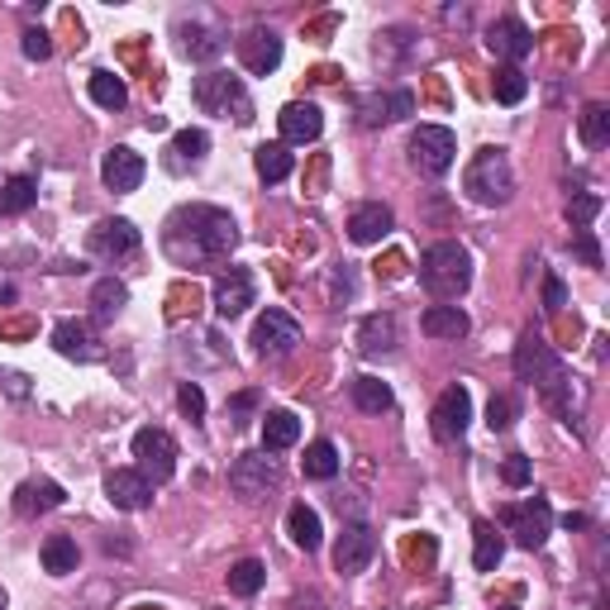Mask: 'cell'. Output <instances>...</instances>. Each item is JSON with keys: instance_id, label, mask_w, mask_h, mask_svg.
<instances>
[{"instance_id": "26", "label": "cell", "mask_w": 610, "mask_h": 610, "mask_svg": "<svg viewBox=\"0 0 610 610\" xmlns=\"http://www.w3.org/2000/svg\"><path fill=\"white\" fill-rule=\"evenodd\" d=\"M67 501V492L57 482H20L14 492V511L20 515H43V511H57Z\"/></svg>"}, {"instance_id": "44", "label": "cell", "mask_w": 610, "mask_h": 610, "mask_svg": "<svg viewBox=\"0 0 610 610\" xmlns=\"http://www.w3.org/2000/svg\"><path fill=\"white\" fill-rule=\"evenodd\" d=\"M486 424H492V434L511 430V424H515V401H511V396H492V406H486Z\"/></svg>"}, {"instance_id": "47", "label": "cell", "mask_w": 610, "mask_h": 610, "mask_svg": "<svg viewBox=\"0 0 610 610\" xmlns=\"http://www.w3.org/2000/svg\"><path fill=\"white\" fill-rule=\"evenodd\" d=\"M562 301H568L562 282L558 277H544V305H548V311H562Z\"/></svg>"}, {"instance_id": "51", "label": "cell", "mask_w": 610, "mask_h": 610, "mask_svg": "<svg viewBox=\"0 0 610 610\" xmlns=\"http://www.w3.org/2000/svg\"><path fill=\"white\" fill-rule=\"evenodd\" d=\"M0 610H6V591H0Z\"/></svg>"}, {"instance_id": "19", "label": "cell", "mask_w": 610, "mask_h": 610, "mask_svg": "<svg viewBox=\"0 0 610 610\" xmlns=\"http://www.w3.org/2000/svg\"><path fill=\"white\" fill-rule=\"evenodd\" d=\"M105 496H111V506H119V511H148L152 506V482L139 467H115L111 477H105Z\"/></svg>"}, {"instance_id": "16", "label": "cell", "mask_w": 610, "mask_h": 610, "mask_svg": "<svg viewBox=\"0 0 610 610\" xmlns=\"http://www.w3.org/2000/svg\"><path fill=\"white\" fill-rule=\"evenodd\" d=\"M144 172H148V162H144L134 148H125V144H115V148L101 158V181H105L111 191H119V196H125V191H139Z\"/></svg>"}, {"instance_id": "15", "label": "cell", "mask_w": 610, "mask_h": 610, "mask_svg": "<svg viewBox=\"0 0 610 610\" xmlns=\"http://www.w3.org/2000/svg\"><path fill=\"white\" fill-rule=\"evenodd\" d=\"M486 49H492V57H501L506 67H515L520 57L534 53V34L525 29V20H515V14H506V20H496L492 29H486Z\"/></svg>"}, {"instance_id": "3", "label": "cell", "mask_w": 610, "mask_h": 610, "mask_svg": "<svg viewBox=\"0 0 610 610\" xmlns=\"http://www.w3.org/2000/svg\"><path fill=\"white\" fill-rule=\"evenodd\" d=\"M191 96L215 119H234V125H249L253 119V96H249V86H243V76H234V72H201Z\"/></svg>"}, {"instance_id": "11", "label": "cell", "mask_w": 610, "mask_h": 610, "mask_svg": "<svg viewBox=\"0 0 610 610\" xmlns=\"http://www.w3.org/2000/svg\"><path fill=\"white\" fill-rule=\"evenodd\" d=\"M467 424H472V396H467V387H449L434 401L430 430H434L439 444H458V439L467 434Z\"/></svg>"}, {"instance_id": "34", "label": "cell", "mask_w": 610, "mask_h": 610, "mask_svg": "<svg viewBox=\"0 0 610 610\" xmlns=\"http://www.w3.org/2000/svg\"><path fill=\"white\" fill-rule=\"evenodd\" d=\"M125 305H129V286L125 282L101 277L96 286H91V311H96V319H115Z\"/></svg>"}, {"instance_id": "9", "label": "cell", "mask_w": 610, "mask_h": 610, "mask_svg": "<svg viewBox=\"0 0 610 610\" xmlns=\"http://www.w3.org/2000/svg\"><path fill=\"white\" fill-rule=\"evenodd\" d=\"M229 486H234V496H243V501H263L267 492L282 486V463L267 453H243L239 463L229 467Z\"/></svg>"}, {"instance_id": "21", "label": "cell", "mask_w": 610, "mask_h": 610, "mask_svg": "<svg viewBox=\"0 0 610 610\" xmlns=\"http://www.w3.org/2000/svg\"><path fill=\"white\" fill-rule=\"evenodd\" d=\"M177 49L191 57V63H210V57L224 53V29L220 24H201V20H181L177 24Z\"/></svg>"}, {"instance_id": "52", "label": "cell", "mask_w": 610, "mask_h": 610, "mask_svg": "<svg viewBox=\"0 0 610 610\" xmlns=\"http://www.w3.org/2000/svg\"><path fill=\"white\" fill-rule=\"evenodd\" d=\"M501 610H515V606H501Z\"/></svg>"}, {"instance_id": "25", "label": "cell", "mask_w": 610, "mask_h": 610, "mask_svg": "<svg viewBox=\"0 0 610 610\" xmlns=\"http://www.w3.org/2000/svg\"><path fill=\"white\" fill-rule=\"evenodd\" d=\"M396 344H401V329H396V315H368L358 325V348L368 358H387L396 354Z\"/></svg>"}, {"instance_id": "24", "label": "cell", "mask_w": 610, "mask_h": 610, "mask_svg": "<svg viewBox=\"0 0 610 610\" xmlns=\"http://www.w3.org/2000/svg\"><path fill=\"white\" fill-rule=\"evenodd\" d=\"M410 111H416V96H410V91H391V96H362L358 125L362 129H377V125H387V119H406Z\"/></svg>"}, {"instance_id": "23", "label": "cell", "mask_w": 610, "mask_h": 610, "mask_svg": "<svg viewBox=\"0 0 610 610\" xmlns=\"http://www.w3.org/2000/svg\"><path fill=\"white\" fill-rule=\"evenodd\" d=\"M210 152V134L206 129H177L172 144H167V172H196Z\"/></svg>"}, {"instance_id": "1", "label": "cell", "mask_w": 610, "mask_h": 610, "mask_svg": "<svg viewBox=\"0 0 610 610\" xmlns=\"http://www.w3.org/2000/svg\"><path fill=\"white\" fill-rule=\"evenodd\" d=\"M239 243V224L220 206H181L162 224V249L177 267H206L224 263Z\"/></svg>"}, {"instance_id": "18", "label": "cell", "mask_w": 610, "mask_h": 610, "mask_svg": "<svg viewBox=\"0 0 610 610\" xmlns=\"http://www.w3.org/2000/svg\"><path fill=\"white\" fill-rule=\"evenodd\" d=\"M277 129H282L286 148H292V144H315L319 134H325V115H319V105H311V101H292V105H282Z\"/></svg>"}, {"instance_id": "41", "label": "cell", "mask_w": 610, "mask_h": 610, "mask_svg": "<svg viewBox=\"0 0 610 610\" xmlns=\"http://www.w3.org/2000/svg\"><path fill=\"white\" fill-rule=\"evenodd\" d=\"M601 215V196L597 191H582V196H572L568 201V220L572 229H591V220Z\"/></svg>"}, {"instance_id": "45", "label": "cell", "mask_w": 610, "mask_h": 610, "mask_svg": "<svg viewBox=\"0 0 610 610\" xmlns=\"http://www.w3.org/2000/svg\"><path fill=\"white\" fill-rule=\"evenodd\" d=\"M572 253L582 257L587 267H601V243H597V234H591V229H577V234H572Z\"/></svg>"}, {"instance_id": "6", "label": "cell", "mask_w": 610, "mask_h": 610, "mask_svg": "<svg viewBox=\"0 0 610 610\" xmlns=\"http://www.w3.org/2000/svg\"><path fill=\"white\" fill-rule=\"evenodd\" d=\"M458 158V139L453 129L444 125H420L410 134V167H416L420 177H444Z\"/></svg>"}, {"instance_id": "38", "label": "cell", "mask_w": 610, "mask_h": 610, "mask_svg": "<svg viewBox=\"0 0 610 610\" xmlns=\"http://www.w3.org/2000/svg\"><path fill=\"white\" fill-rule=\"evenodd\" d=\"M263 582H267V568L257 558H239L234 568H229V591H234V597H257Z\"/></svg>"}, {"instance_id": "20", "label": "cell", "mask_w": 610, "mask_h": 610, "mask_svg": "<svg viewBox=\"0 0 610 610\" xmlns=\"http://www.w3.org/2000/svg\"><path fill=\"white\" fill-rule=\"evenodd\" d=\"M53 348L72 362H96L101 358V339H96V329H91V319H57Z\"/></svg>"}, {"instance_id": "35", "label": "cell", "mask_w": 610, "mask_h": 610, "mask_svg": "<svg viewBox=\"0 0 610 610\" xmlns=\"http://www.w3.org/2000/svg\"><path fill=\"white\" fill-rule=\"evenodd\" d=\"M305 477L311 482H329V477H339V449L329 444V439H315L311 449H305Z\"/></svg>"}, {"instance_id": "48", "label": "cell", "mask_w": 610, "mask_h": 610, "mask_svg": "<svg viewBox=\"0 0 610 610\" xmlns=\"http://www.w3.org/2000/svg\"><path fill=\"white\" fill-rule=\"evenodd\" d=\"M257 406V396L253 391H243V396H234V401H229V420H239L243 424V416H249V410Z\"/></svg>"}, {"instance_id": "28", "label": "cell", "mask_w": 610, "mask_h": 610, "mask_svg": "<svg viewBox=\"0 0 610 610\" xmlns=\"http://www.w3.org/2000/svg\"><path fill=\"white\" fill-rule=\"evenodd\" d=\"M501 558H506V539H501V529L492 520H477V525H472V562H477V572H496Z\"/></svg>"}, {"instance_id": "33", "label": "cell", "mask_w": 610, "mask_h": 610, "mask_svg": "<svg viewBox=\"0 0 610 610\" xmlns=\"http://www.w3.org/2000/svg\"><path fill=\"white\" fill-rule=\"evenodd\" d=\"M348 396H354V406L362 416H381V410H391V387L381 377H354L348 381Z\"/></svg>"}, {"instance_id": "49", "label": "cell", "mask_w": 610, "mask_h": 610, "mask_svg": "<svg viewBox=\"0 0 610 610\" xmlns=\"http://www.w3.org/2000/svg\"><path fill=\"white\" fill-rule=\"evenodd\" d=\"M24 381H29L24 372H0V387H6L10 396H29V387H24Z\"/></svg>"}, {"instance_id": "40", "label": "cell", "mask_w": 610, "mask_h": 610, "mask_svg": "<svg viewBox=\"0 0 610 610\" xmlns=\"http://www.w3.org/2000/svg\"><path fill=\"white\" fill-rule=\"evenodd\" d=\"M492 91H496L501 105H520V101L529 96V76H525L520 67H501L496 82H492Z\"/></svg>"}, {"instance_id": "31", "label": "cell", "mask_w": 610, "mask_h": 610, "mask_svg": "<svg viewBox=\"0 0 610 610\" xmlns=\"http://www.w3.org/2000/svg\"><path fill=\"white\" fill-rule=\"evenodd\" d=\"M286 534H292V544H296V548H305V554H315L319 539H325V525H319V515H315V511L301 501V506L286 511Z\"/></svg>"}, {"instance_id": "17", "label": "cell", "mask_w": 610, "mask_h": 610, "mask_svg": "<svg viewBox=\"0 0 610 610\" xmlns=\"http://www.w3.org/2000/svg\"><path fill=\"white\" fill-rule=\"evenodd\" d=\"M253 272L249 267H224L220 277H215V315L220 319H234L243 315L253 305Z\"/></svg>"}, {"instance_id": "42", "label": "cell", "mask_w": 610, "mask_h": 610, "mask_svg": "<svg viewBox=\"0 0 610 610\" xmlns=\"http://www.w3.org/2000/svg\"><path fill=\"white\" fill-rule=\"evenodd\" d=\"M20 49H24L29 63H49V57H53V39H49V29H24V34H20Z\"/></svg>"}, {"instance_id": "10", "label": "cell", "mask_w": 610, "mask_h": 610, "mask_svg": "<svg viewBox=\"0 0 610 610\" xmlns=\"http://www.w3.org/2000/svg\"><path fill=\"white\" fill-rule=\"evenodd\" d=\"M501 529L515 534V544H520V548H544L548 529H554V511H548L544 496H529V501H520V506L501 511Z\"/></svg>"}, {"instance_id": "2", "label": "cell", "mask_w": 610, "mask_h": 610, "mask_svg": "<svg viewBox=\"0 0 610 610\" xmlns=\"http://www.w3.org/2000/svg\"><path fill=\"white\" fill-rule=\"evenodd\" d=\"M420 282L439 305L458 301L472 286V253L458 239L434 243V249H424V257H420Z\"/></svg>"}, {"instance_id": "29", "label": "cell", "mask_w": 610, "mask_h": 610, "mask_svg": "<svg viewBox=\"0 0 610 610\" xmlns=\"http://www.w3.org/2000/svg\"><path fill=\"white\" fill-rule=\"evenodd\" d=\"M301 439V416L292 410H267L263 416V453H282Z\"/></svg>"}, {"instance_id": "32", "label": "cell", "mask_w": 610, "mask_h": 610, "mask_svg": "<svg viewBox=\"0 0 610 610\" xmlns=\"http://www.w3.org/2000/svg\"><path fill=\"white\" fill-rule=\"evenodd\" d=\"M39 558H43V572H53V577H67V572H76V562H82L76 539H67V534H49L39 548Z\"/></svg>"}, {"instance_id": "50", "label": "cell", "mask_w": 610, "mask_h": 610, "mask_svg": "<svg viewBox=\"0 0 610 610\" xmlns=\"http://www.w3.org/2000/svg\"><path fill=\"white\" fill-rule=\"evenodd\" d=\"M286 610H325V601L311 591V597H292V601H286Z\"/></svg>"}, {"instance_id": "37", "label": "cell", "mask_w": 610, "mask_h": 610, "mask_svg": "<svg viewBox=\"0 0 610 610\" xmlns=\"http://www.w3.org/2000/svg\"><path fill=\"white\" fill-rule=\"evenodd\" d=\"M91 101H96L101 111H125V105H129V86L119 82L115 72H91Z\"/></svg>"}, {"instance_id": "43", "label": "cell", "mask_w": 610, "mask_h": 610, "mask_svg": "<svg viewBox=\"0 0 610 610\" xmlns=\"http://www.w3.org/2000/svg\"><path fill=\"white\" fill-rule=\"evenodd\" d=\"M177 406H181V416H187V420H201L206 416V391L196 387V381H181V387H177Z\"/></svg>"}, {"instance_id": "46", "label": "cell", "mask_w": 610, "mask_h": 610, "mask_svg": "<svg viewBox=\"0 0 610 610\" xmlns=\"http://www.w3.org/2000/svg\"><path fill=\"white\" fill-rule=\"evenodd\" d=\"M501 477H506L511 486H525V482H529V458H525V453H511L506 467H501Z\"/></svg>"}, {"instance_id": "14", "label": "cell", "mask_w": 610, "mask_h": 610, "mask_svg": "<svg viewBox=\"0 0 610 610\" xmlns=\"http://www.w3.org/2000/svg\"><path fill=\"white\" fill-rule=\"evenodd\" d=\"M239 63L249 67L253 76L277 72V67H282V39H277V29H263V24L243 29V39H239Z\"/></svg>"}, {"instance_id": "36", "label": "cell", "mask_w": 610, "mask_h": 610, "mask_svg": "<svg viewBox=\"0 0 610 610\" xmlns=\"http://www.w3.org/2000/svg\"><path fill=\"white\" fill-rule=\"evenodd\" d=\"M34 201H39V181L34 177H10L6 187H0V215H24Z\"/></svg>"}, {"instance_id": "13", "label": "cell", "mask_w": 610, "mask_h": 610, "mask_svg": "<svg viewBox=\"0 0 610 610\" xmlns=\"http://www.w3.org/2000/svg\"><path fill=\"white\" fill-rule=\"evenodd\" d=\"M377 558V534L368 525H344L339 534V544H334V568H339L344 577H358V572H368V562Z\"/></svg>"}, {"instance_id": "5", "label": "cell", "mask_w": 610, "mask_h": 610, "mask_svg": "<svg viewBox=\"0 0 610 610\" xmlns=\"http://www.w3.org/2000/svg\"><path fill=\"white\" fill-rule=\"evenodd\" d=\"M515 377L529 381V387H539L544 391V401L554 396L558 387H568V368H562V358L548 348L539 334H525L520 344H515Z\"/></svg>"}, {"instance_id": "12", "label": "cell", "mask_w": 610, "mask_h": 610, "mask_svg": "<svg viewBox=\"0 0 610 610\" xmlns=\"http://www.w3.org/2000/svg\"><path fill=\"white\" fill-rule=\"evenodd\" d=\"M139 249H144V234L129 220H101L91 229V253L105 257V263H125V257H134Z\"/></svg>"}, {"instance_id": "30", "label": "cell", "mask_w": 610, "mask_h": 610, "mask_svg": "<svg viewBox=\"0 0 610 610\" xmlns=\"http://www.w3.org/2000/svg\"><path fill=\"white\" fill-rule=\"evenodd\" d=\"M253 167H257V177H263L267 187H277V181H286L296 172V152L286 144H263L253 152Z\"/></svg>"}, {"instance_id": "7", "label": "cell", "mask_w": 610, "mask_h": 610, "mask_svg": "<svg viewBox=\"0 0 610 610\" xmlns=\"http://www.w3.org/2000/svg\"><path fill=\"white\" fill-rule=\"evenodd\" d=\"M296 344H301V319L277 311V305H267V311L257 315V325H253V354L277 362V358H292Z\"/></svg>"}, {"instance_id": "39", "label": "cell", "mask_w": 610, "mask_h": 610, "mask_svg": "<svg viewBox=\"0 0 610 610\" xmlns=\"http://www.w3.org/2000/svg\"><path fill=\"white\" fill-rule=\"evenodd\" d=\"M582 144L587 148H606L610 144V105L591 101L587 111H582Z\"/></svg>"}, {"instance_id": "27", "label": "cell", "mask_w": 610, "mask_h": 610, "mask_svg": "<svg viewBox=\"0 0 610 610\" xmlns=\"http://www.w3.org/2000/svg\"><path fill=\"white\" fill-rule=\"evenodd\" d=\"M420 329L430 334V339H463L472 329V319L458 311V305H430V311L420 315Z\"/></svg>"}, {"instance_id": "8", "label": "cell", "mask_w": 610, "mask_h": 610, "mask_svg": "<svg viewBox=\"0 0 610 610\" xmlns=\"http://www.w3.org/2000/svg\"><path fill=\"white\" fill-rule=\"evenodd\" d=\"M134 458H139L144 477L152 486H162V482H172V472H177V439L158 430V424H148V430L134 434Z\"/></svg>"}, {"instance_id": "22", "label": "cell", "mask_w": 610, "mask_h": 610, "mask_svg": "<svg viewBox=\"0 0 610 610\" xmlns=\"http://www.w3.org/2000/svg\"><path fill=\"white\" fill-rule=\"evenodd\" d=\"M391 224H396V215H391V206H381V201H362L354 215H348V239L354 243H381L391 234Z\"/></svg>"}, {"instance_id": "4", "label": "cell", "mask_w": 610, "mask_h": 610, "mask_svg": "<svg viewBox=\"0 0 610 610\" xmlns=\"http://www.w3.org/2000/svg\"><path fill=\"white\" fill-rule=\"evenodd\" d=\"M463 191L477 206H506L515 196V167L506 158V148H482L463 172Z\"/></svg>"}]
</instances>
